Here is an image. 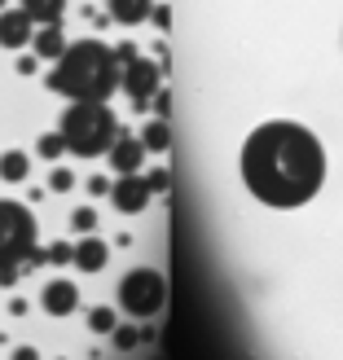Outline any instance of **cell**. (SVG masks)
Here are the masks:
<instances>
[{"instance_id":"cell-1","label":"cell","mask_w":343,"mask_h":360,"mask_svg":"<svg viewBox=\"0 0 343 360\" xmlns=\"http://www.w3.org/2000/svg\"><path fill=\"white\" fill-rule=\"evenodd\" d=\"M238 172L256 202L291 211L313 202L326 185V150H321L317 132H308L304 123L273 119V123H260L242 141Z\"/></svg>"},{"instance_id":"cell-27","label":"cell","mask_w":343,"mask_h":360,"mask_svg":"<svg viewBox=\"0 0 343 360\" xmlns=\"http://www.w3.org/2000/svg\"><path fill=\"white\" fill-rule=\"evenodd\" d=\"M88 189H93V193H111V185H106L101 176H93V180H88Z\"/></svg>"},{"instance_id":"cell-25","label":"cell","mask_w":343,"mask_h":360,"mask_svg":"<svg viewBox=\"0 0 343 360\" xmlns=\"http://www.w3.org/2000/svg\"><path fill=\"white\" fill-rule=\"evenodd\" d=\"M150 18H154V22H158V27H172V13H168L163 5H154V13H150Z\"/></svg>"},{"instance_id":"cell-5","label":"cell","mask_w":343,"mask_h":360,"mask_svg":"<svg viewBox=\"0 0 343 360\" xmlns=\"http://www.w3.org/2000/svg\"><path fill=\"white\" fill-rule=\"evenodd\" d=\"M163 299H168V281H163V273H154V268H132V273L119 281V308L137 321L154 316L163 308Z\"/></svg>"},{"instance_id":"cell-15","label":"cell","mask_w":343,"mask_h":360,"mask_svg":"<svg viewBox=\"0 0 343 360\" xmlns=\"http://www.w3.org/2000/svg\"><path fill=\"white\" fill-rule=\"evenodd\" d=\"M141 146H146V154H163L172 146V128H168V119H150L146 123V132H141Z\"/></svg>"},{"instance_id":"cell-14","label":"cell","mask_w":343,"mask_h":360,"mask_svg":"<svg viewBox=\"0 0 343 360\" xmlns=\"http://www.w3.org/2000/svg\"><path fill=\"white\" fill-rule=\"evenodd\" d=\"M23 9L31 13V22L53 27V22H62V13H66V0H23Z\"/></svg>"},{"instance_id":"cell-23","label":"cell","mask_w":343,"mask_h":360,"mask_svg":"<svg viewBox=\"0 0 343 360\" xmlns=\"http://www.w3.org/2000/svg\"><path fill=\"white\" fill-rule=\"evenodd\" d=\"M137 338H141V334H137L132 326H115V347L128 352V347H137Z\"/></svg>"},{"instance_id":"cell-16","label":"cell","mask_w":343,"mask_h":360,"mask_svg":"<svg viewBox=\"0 0 343 360\" xmlns=\"http://www.w3.org/2000/svg\"><path fill=\"white\" fill-rule=\"evenodd\" d=\"M31 176V158L23 150H9V154H0V180H27Z\"/></svg>"},{"instance_id":"cell-11","label":"cell","mask_w":343,"mask_h":360,"mask_svg":"<svg viewBox=\"0 0 343 360\" xmlns=\"http://www.w3.org/2000/svg\"><path fill=\"white\" fill-rule=\"evenodd\" d=\"M106 9H111V22L137 27V22H146L154 13V0H106Z\"/></svg>"},{"instance_id":"cell-26","label":"cell","mask_w":343,"mask_h":360,"mask_svg":"<svg viewBox=\"0 0 343 360\" xmlns=\"http://www.w3.org/2000/svg\"><path fill=\"white\" fill-rule=\"evenodd\" d=\"M13 360H40V352H35V347H18Z\"/></svg>"},{"instance_id":"cell-6","label":"cell","mask_w":343,"mask_h":360,"mask_svg":"<svg viewBox=\"0 0 343 360\" xmlns=\"http://www.w3.org/2000/svg\"><path fill=\"white\" fill-rule=\"evenodd\" d=\"M119 62H123V93H128V101L137 105V110H150L154 93L163 88V70H158V62L141 58V53L132 44H119Z\"/></svg>"},{"instance_id":"cell-3","label":"cell","mask_w":343,"mask_h":360,"mask_svg":"<svg viewBox=\"0 0 343 360\" xmlns=\"http://www.w3.org/2000/svg\"><path fill=\"white\" fill-rule=\"evenodd\" d=\"M58 132H62V141H66L70 154L97 158V154H106V150L115 146L119 119H115V110L106 101H75V105H66Z\"/></svg>"},{"instance_id":"cell-17","label":"cell","mask_w":343,"mask_h":360,"mask_svg":"<svg viewBox=\"0 0 343 360\" xmlns=\"http://www.w3.org/2000/svg\"><path fill=\"white\" fill-rule=\"evenodd\" d=\"M115 326H119V321H115L111 308H93V312H88V330H93V334H115Z\"/></svg>"},{"instance_id":"cell-2","label":"cell","mask_w":343,"mask_h":360,"mask_svg":"<svg viewBox=\"0 0 343 360\" xmlns=\"http://www.w3.org/2000/svg\"><path fill=\"white\" fill-rule=\"evenodd\" d=\"M123 84V62L119 49L101 40H80L66 44V53L49 70V88L62 93L66 101H111Z\"/></svg>"},{"instance_id":"cell-9","label":"cell","mask_w":343,"mask_h":360,"mask_svg":"<svg viewBox=\"0 0 343 360\" xmlns=\"http://www.w3.org/2000/svg\"><path fill=\"white\" fill-rule=\"evenodd\" d=\"M35 22H31V13L27 9H5L0 13V49H23V44H31V31Z\"/></svg>"},{"instance_id":"cell-12","label":"cell","mask_w":343,"mask_h":360,"mask_svg":"<svg viewBox=\"0 0 343 360\" xmlns=\"http://www.w3.org/2000/svg\"><path fill=\"white\" fill-rule=\"evenodd\" d=\"M106 259H111V250H106V242L101 238H84V242H75V264L80 273H97V268H106Z\"/></svg>"},{"instance_id":"cell-8","label":"cell","mask_w":343,"mask_h":360,"mask_svg":"<svg viewBox=\"0 0 343 360\" xmlns=\"http://www.w3.org/2000/svg\"><path fill=\"white\" fill-rule=\"evenodd\" d=\"M106 154H111V167H115L119 176H137V172H141V163H146V146H141V136L123 132V128H119L115 146L106 150Z\"/></svg>"},{"instance_id":"cell-22","label":"cell","mask_w":343,"mask_h":360,"mask_svg":"<svg viewBox=\"0 0 343 360\" xmlns=\"http://www.w3.org/2000/svg\"><path fill=\"white\" fill-rule=\"evenodd\" d=\"M49 189H53V193H66V189H75V176H70V172H62V167H58V172L49 176Z\"/></svg>"},{"instance_id":"cell-19","label":"cell","mask_w":343,"mask_h":360,"mask_svg":"<svg viewBox=\"0 0 343 360\" xmlns=\"http://www.w3.org/2000/svg\"><path fill=\"white\" fill-rule=\"evenodd\" d=\"M70 224H75V233H93V224H97V211H93V207H80L75 215H70Z\"/></svg>"},{"instance_id":"cell-18","label":"cell","mask_w":343,"mask_h":360,"mask_svg":"<svg viewBox=\"0 0 343 360\" xmlns=\"http://www.w3.org/2000/svg\"><path fill=\"white\" fill-rule=\"evenodd\" d=\"M35 150H40V158H58V154L66 150V141H62V132H44Z\"/></svg>"},{"instance_id":"cell-24","label":"cell","mask_w":343,"mask_h":360,"mask_svg":"<svg viewBox=\"0 0 343 360\" xmlns=\"http://www.w3.org/2000/svg\"><path fill=\"white\" fill-rule=\"evenodd\" d=\"M70 259H75V246H66V242H58L49 250V264H70Z\"/></svg>"},{"instance_id":"cell-13","label":"cell","mask_w":343,"mask_h":360,"mask_svg":"<svg viewBox=\"0 0 343 360\" xmlns=\"http://www.w3.org/2000/svg\"><path fill=\"white\" fill-rule=\"evenodd\" d=\"M31 44H35V58H44V62H58L62 53H66V35H62V27L53 22V27H40L31 35Z\"/></svg>"},{"instance_id":"cell-21","label":"cell","mask_w":343,"mask_h":360,"mask_svg":"<svg viewBox=\"0 0 343 360\" xmlns=\"http://www.w3.org/2000/svg\"><path fill=\"white\" fill-rule=\"evenodd\" d=\"M150 110H154V119H168L172 115V93H168V88H158V93H154Z\"/></svg>"},{"instance_id":"cell-7","label":"cell","mask_w":343,"mask_h":360,"mask_svg":"<svg viewBox=\"0 0 343 360\" xmlns=\"http://www.w3.org/2000/svg\"><path fill=\"white\" fill-rule=\"evenodd\" d=\"M150 185H146V176H119L115 185H111V198H115V207L123 211V215H137V211H146L150 207Z\"/></svg>"},{"instance_id":"cell-4","label":"cell","mask_w":343,"mask_h":360,"mask_svg":"<svg viewBox=\"0 0 343 360\" xmlns=\"http://www.w3.org/2000/svg\"><path fill=\"white\" fill-rule=\"evenodd\" d=\"M31 255H35V215L13 198H0V285H13L18 268L31 264Z\"/></svg>"},{"instance_id":"cell-28","label":"cell","mask_w":343,"mask_h":360,"mask_svg":"<svg viewBox=\"0 0 343 360\" xmlns=\"http://www.w3.org/2000/svg\"><path fill=\"white\" fill-rule=\"evenodd\" d=\"M0 5H5V0H0Z\"/></svg>"},{"instance_id":"cell-10","label":"cell","mask_w":343,"mask_h":360,"mask_svg":"<svg viewBox=\"0 0 343 360\" xmlns=\"http://www.w3.org/2000/svg\"><path fill=\"white\" fill-rule=\"evenodd\" d=\"M40 303H44V312H49V316H70V312L80 308V290H75V281H66V277L49 281V285H44V295H40Z\"/></svg>"},{"instance_id":"cell-20","label":"cell","mask_w":343,"mask_h":360,"mask_svg":"<svg viewBox=\"0 0 343 360\" xmlns=\"http://www.w3.org/2000/svg\"><path fill=\"white\" fill-rule=\"evenodd\" d=\"M146 185H150L154 193H163V189H172V172H168V167H154V172H146Z\"/></svg>"}]
</instances>
